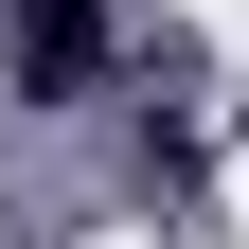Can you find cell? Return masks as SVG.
I'll list each match as a JSON object with an SVG mask.
<instances>
[{"label":"cell","mask_w":249,"mask_h":249,"mask_svg":"<svg viewBox=\"0 0 249 249\" xmlns=\"http://www.w3.org/2000/svg\"><path fill=\"white\" fill-rule=\"evenodd\" d=\"M107 71V0H18V89H89Z\"/></svg>","instance_id":"6da1fadb"}]
</instances>
